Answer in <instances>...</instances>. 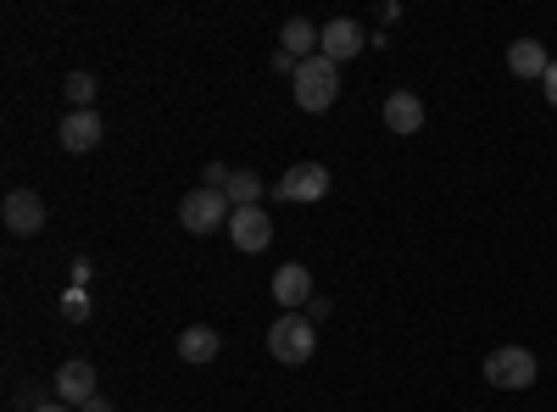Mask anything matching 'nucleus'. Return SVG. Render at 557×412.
Here are the masks:
<instances>
[{"instance_id":"f257e3e1","label":"nucleus","mask_w":557,"mask_h":412,"mask_svg":"<svg viewBox=\"0 0 557 412\" xmlns=\"http://www.w3.org/2000/svg\"><path fill=\"white\" fill-rule=\"evenodd\" d=\"M290 89H296V107H301V112H330L335 96H341V67H335L330 57H307V62L296 67Z\"/></svg>"},{"instance_id":"f03ea898","label":"nucleus","mask_w":557,"mask_h":412,"mask_svg":"<svg viewBox=\"0 0 557 412\" xmlns=\"http://www.w3.org/2000/svg\"><path fill=\"white\" fill-rule=\"evenodd\" d=\"M318 351V324L307 312H278L273 317V329H268V357H278V362H307Z\"/></svg>"},{"instance_id":"7ed1b4c3","label":"nucleus","mask_w":557,"mask_h":412,"mask_svg":"<svg viewBox=\"0 0 557 412\" xmlns=\"http://www.w3.org/2000/svg\"><path fill=\"white\" fill-rule=\"evenodd\" d=\"M535 374H541V362L530 346H496L485 357V385H496V390H530Z\"/></svg>"},{"instance_id":"20e7f679","label":"nucleus","mask_w":557,"mask_h":412,"mask_svg":"<svg viewBox=\"0 0 557 412\" xmlns=\"http://www.w3.org/2000/svg\"><path fill=\"white\" fill-rule=\"evenodd\" d=\"M228 217H235V207H228L223 190H190L178 201V223L190 228V235H212V228H228Z\"/></svg>"},{"instance_id":"39448f33","label":"nucleus","mask_w":557,"mask_h":412,"mask_svg":"<svg viewBox=\"0 0 557 412\" xmlns=\"http://www.w3.org/2000/svg\"><path fill=\"white\" fill-rule=\"evenodd\" d=\"M273 196H278V201H290V207H301V201H323V196H330V167H323V162H296V167L273 185Z\"/></svg>"},{"instance_id":"423d86ee","label":"nucleus","mask_w":557,"mask_h":412,"mask_svg":"<svg viewBox=\"0 0 557 412\" xmlns=\"http://www.w3.org/2000/svg\"><path fill=\"white\" fill-rule=\"evenodd\" d=\"M228 240H235L240 251H268L273 246V223H268V212L262 207H235V217H228Z\"/></svg>"},{"instance_id":"0eeeda50","label":"nucleus","mask_w":557,"mask_h":412,"mask_svg":"<svg viewBox=\"0 0 557 412\" xmlns=\"http://www.w3.org/2000/svg\"><path fill=\"white\" fill-rule=\"evenodd\" d=\"M362 51H368V39H362V28H357L351 17H335V23H323L318 57H330V62L341 67V62H351V57H362Z\"/></svg>"},{"instance_id":"6e6552de","label":"nucleus","mask_w":557,"mask_h":412,"mask_svg":"<svg viewBox=\"0 0 557 412\" xmlns=\"http://www.w3.org/2000/svg\"><path fill=\"white\" fill-rule=\"evenodd\" d=\"M273 301L285 312H307V301H312V267H301V262L278 267L273 273Z\"/></svg>"},{"instance_id":"1a4fd4ad","label":"nucleus","mask_w":557,"mask_h":412,"mask_svg":"<svg viewBox=\"0 0 557 412\" xmlns=\"http://www.w3.org/2000/svg\"><path fill=\"white\" fill-rule=\"evenodd\" d=\"M57 401H96V362H84V357H67L62 369H57Z\"/></svg>"},{"instance_id":"9d476101","label":"nucleus","mask_w":557,"mask_h":412,"mask_svg":"<svg viewBox=\"0 0 557 412\" xmlns=\"http://www.w3.org/2000/svg\"><path fill=\"white\" fill-rule=\"evenodd\" d=\"M0 217H7V228H12L17 240H28V235H39V228H45V201L34 190H12L7 207H0Z\"/></svg>"},{"instance_id":"9b49d317","label":"nucleus","mask_w":557,"mask_h":412,"mask_svg":"<svg viewBox=\"0 0 557 412\" xmlns=\"http://www.w3.org/2000/svg\"><path fill=\"white\" fill-rule=\"evenodd\" d=\"M101 134H107L101 112H67V117H62V146H67L73 157H78V151H96Z\"/></svg>"},{"instance_id":"f8f14e48","label":"nucleus","mask_w":557,"mask_h":412,"mask_svg":"<svg viewBox=\"0 0 557 412\" xmlns=\"http://www.w3.org/2000/svg\"><path fill=\"white\" fill-rule=\"evenodd\" d=\"M385 128H391V134H418V128H424V101H418L412 89H391Z\"/></svg>"},{"instance_id":"ddd939ff","label":"nucleus","mask_w":557,"mask_h":412,"mask_svg":"<svg viewBox=\"0 0 557 412\" xmlns=\"http://www.w3.org/2000/svg\"><path fill=\"white\" fill-rule=\"evenodd\" d=\"M552 57H546V45L541 39H513L507 45V73L513 78H546Z\"/></svg>"},{"instance_id":"4468645a","label":"nucleus","mask_w":557,"mask_h":412,"mask_svg":"<svg viewBox=\"0 0 557 412\" xmlns=\"http://www.w3.org/2000/svg\"><path fill=\"white\" fill-rule=\"evenodd\" d=\"M318 39H323V28H312L307 17H285V28H278V51L307 62V57H318Z\"/></svg>"},{"instance_id":"2eb2a0df","label":"nucleus","mask_w":557,"mask_h":412,"mask_svg":"<svg viewBox=\"0 0 557 412\" xmlns=\"http://www.w3.org/2000/svg\"><path fill=\"white\" fill-rule=\"evenodd\" d=\"M218 351H223V340H218V329H207V324H196V329L178 335V357H184V362H212Z\"/></svg>"},{"instance_id":"dca6fc26","label":"nucleus","mask_w":557,"mask_h":412,"mask_svg":"<svg viewBox=\"0 0 557 412\" xmlns=\"http://www.w3.org/2000/svg\"><path fill=\"white\" fill-rule=\"evenodd\" d=\"M228 207H262V178L251 167H235V178H228Z\"/></svg>"},{"instance_id":"f3484780","label":"nucleus","mask_w":557,"mask_h":412,"mask_svg":"<svg viewBox=\"0 0 557 412\" xmlns=\"http://www.w3.org/2000/svg\"><path fill=\"white\" fill-rule=\"evenodd\" d=\"M96 78H89V73H73L67 78V101H73V112H96Z\"/></svg>"},{"instance_id":"a211bd4d","label":"nucleus","mask_w":557,"mask_h":412,"mask_svg":"<svg viewBox=\"0 0 557 412\" xmlns=\"http://www.w3.org/2000/svg\"><path fill=\"white\" fill-rule=\"evenodd\" d=\"M207 190H228V178H235V167H228V162H207Z\"/></svg>"},{"instance_id":"6ab92c4d","label":"nucleus","mask_w":557,"mask_h":412,"mask_svg":"<svg viewBox=\"0 0 557 412\" xmlns=\"http://www.w3.org/2000/svg\"><path fill=\"white\" fill-rule=\"evenodd\" d=\"M330 312H335V307H330V296H312V301H307V317H312V324H323Z\"/></svg>"},{"instance_id":"aec40b11","label":"nucleus","mask_w":557,"mask_h":412,"mask_svg":"<svg viewBox=\"0 0 557 412\" xmlns=\"http://www.w3.org/2000/svg\"><path fill=\"white\" fill-rule=\"evenodd\" d=\"M541 89H546V107H557V62L546 67V78H541Z\"/></svg>"},{"instance_id":"412c9836","label":"nucleus","mask_w":557,"mask_h":412,"mask_svg":"<svg viewBox=\"0 0 557 412\" xmlns=\"http://www.w3.org/2000/svg\"><path fill=\"white\" fill-rule=\"evenodd\" d=\"M78 412H112V401H101V396H96V401H84Z\"/></svg>"},{"instance_id":"4be33fe9","label":"nucleus","mask_w":557,"mask_h":412,"mask_svg":"<svg viewBox=\"0 0 557 412\" xmlns=\"http://www.w3.org/2000/svg\"><path fill=\"white\" fill-rule=\"evenodd\" d=\"M34 412H73L67 401H45V407H34Z\"/></svg>"}]
</instances>
